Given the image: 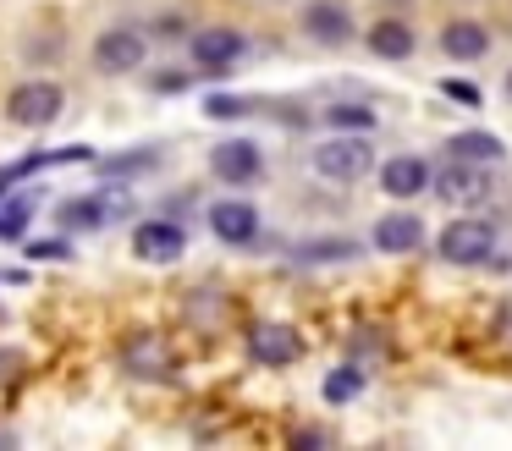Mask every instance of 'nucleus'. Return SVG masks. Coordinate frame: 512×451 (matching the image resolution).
Wrapping results in <instances>:
<instances>
[{
	"mask_svg": "<svg viewBox=\"0 0 512 451\" xmlns=\"http://www.w3.org/2000/svg\"><path fill=\"white\" fill-rule=\"evenodd\" d=\"M155 165H160V149H133V154H111V160H100V171L111 176V182L116 176L127 182V176H144V171H155Z\"/></svg>",
	"mask_w": 512,
	"mask_h": 451,
	"instance_id": "4be33fe9",
	"label": "nucleus"
},
{
	"mask_svg": "<svg viewBox=\"0 0 512 451\" xmlns=\"http://www.w3.org/2000/svg\"><path fill=\"white\" fill-rule=\"evenodd\" d=\"M435 253H441L446 264H490L496 259V226L479 215H452L441 231H435Z\"/></svg>",
	"mask_w": 512,
	"mask_h": 451,
	"instance_id": "39448f33",
	"label": "nucleus"
},
{
	"mask_svg": "<svg viewBox=\"0 0 512 451\" xmlns=\"http://www.w3.org/2000/svg\"><path fill=\"white\" fill-rule=\"evenodd\" d=\"M364 44H369V55L375 61H413V50H419V33H413V22L408 17H375L364 28Z\"/></svg>",
	"mask_w": 512,
	"mask_h": 451,
	"instance_id": "2eb2a0df",
	"label": "nucleus"
},
{
	"mask_svg": "<svg viewBox=\"0 0 512 451\" xmlns=\"http://www.w3.org/2000/svg\"><path fill=\"white\" fill-rule=\"evenodd\" d=\"M325 440H331L325 429H298V435H292V446H325Z\"/></svg>",
	"mask_w": 512,
	"mask_h": 451,
	"instance_id": "c756f323",
	"label": "nucleus"
},
{
	"mask_svg": "<svg viewBox=\"0 0 512 451\" xmlns=\"http://www.w3.org/2000/svg\"><path fill=\"white\" fill-rule=\"evenodd\" d=\"M144 83L149 94H182V88H193V72H149Z\"/></svg>",
	"mask_w": 512,
	"mask_h": 451,
	"instance_id": "a878e982",
	"label": "nucleus"
},
{
	"mask_svg": "<svg viewBox=\"0 0 512 451\" xmlns=\"http://www.w3.org/2000/svg\"><path fill=\"white\" fill-rule=\"evenodd\" d=\"M254 110H259L254 94H210L204 99V116L210 121H243V116H254Z\"/></svg>",
	"mask_w": 512,
	"mask_h": 451,
	"instance_id": "5701e85b",
	"label": "nucleus"
},
{
	"mask_svg": "<svg viewBox=\"0 0 512 451\" xmlns=\"http://www.w3.org/2000/svg\"><path fill=\"white\" fill-rule=\"evenodd\" d=\"M61 110H67V88L50 83V77H28V83H17L12 99H6V116H12L17 127H28V132L61 121Z\"/></svg>",
	"mask_w": 512,
	"mask_h": 451,
	"instance_id": "0eeeda50",
	"label": "nucleus"
},
{
	"mask_svg": "<svg viewBox=\"0 0 512 451\" xmlns=\"http://www.w3.org/2000/svg\"><path fill=\"white\" fill-rule=\"evenodd\" d=\"M171 347L160 336H149V330H138V336L122 341V369L133 374V380H171Z\"/></svg>",
	"mask_w": 512,
	"mask_h": 451,
	"instance_id": "dca6fc26",
	"label": "nucleus"
},
{
	"mask_svg": "<svg viewBox=\"0 0 512 451\" xmlns=\"http://www.w3.org/2000/svg\"><path fill=\"white\" fill-rule=\"evenodd\" d=\"M430 193H435V198H446V204H457V209H479L490 193H496V182H490V165L446 160L441 171H435Z\"/></svg>",
	"mask_w": 512,
	"mask_h": 451,
	"instance_id": "9d476101",
	"label": "nucleus"
},
{
	"mask_svg": "<svg viewBox=\"0 0 512 451\" xmlns=\"http://www.w3.org/2000/svg\"><path fill=\"white\" fill-rule=\"evenodd\" d=\"M501 94H507V99H512V66H507V83H501Z\"/></svg>",
	"mask_w": 512,
	"mask_h": 451,
	"instance_id": "7c9ffc66",
	"label": "nucleus"
},
{
	"mask_svg": "<svg viewBox=\"0 0 512 451\" xmlns=\"http://www.w3.org/2000/svg\"><path fill=\"white\" fill-rule=\"evenodd\" d=\"M149 44H155V33H149V28H138V22H111V28L94 33L89 66L100 77H133V72H144Z\"/></svg>",
	"mask_w": 512,
	"mask_h": 451,
	"instance_id": "f03ea898",
	"label": "nucleus"
},
{
	"mask_svg": "<svg viewBox=\"0 0 512 451\" xmlns=\"http://www.w3.org/2000/svg\"><path fill=\"white\" fill-rule=\"evenodd\" d=\"M309 165H314V176H320V182L347 187V182H364L380 160H375L369 132H331L325 143H314V149H309Z\"/></svg>",
	"mask_w": 512,
	"mask_h": 451,
	"instance_id": "f257e3e1",
	"label": "nucleus"
},
{
	"mask_svg": "<svg viewBox=\"0 0 512 451\" xmlns=\"http://www.w3.org/2000/svg\"><path fill=\"white\" fill-rule=\"evenodd\" d=\"M248 50H254L248 33L232 28V22H210V28L188 33V61H193V72H204V77H226L232 66L248 61Z\"/></svg>",
	"mask_w": 512,
	"mask_h": 451,
	"instance_id": "20e7f679",
	"label": "nucleus"
},
{
	"mask_svg": "<svg viewBox=\"0 0 512 451\" xmlns=\"http://www.w3.org/2000/svg\"><path fill=\"white\" fill-rule=\"evenodd\" d=\"M446 160H468V165H501L507 160V143L485 127H468V132H452L446 138Z\"/></svg>",
	"mask_w": 512,
	"mask_h": 451,
	"instance_id": "a211bd4d",
	"label": "nucleus"
},
{
	"mask_svg": "<svg viewBox=\"0 0 512 451\" xmlns=\"http://www.w3.org/2000/svg\"><path fill=\"white\" fill-rule=\"evenodd\" d=\"M303 358V336L287 319H254L248 325V363L259 369H292Z\"/></svg>",
	"mask_w": 512,
	"mask_h": 451,
	"instance_id": "1a4fd4ad",
	"label": "nucleus"
},
{
	"mask_svg": "<svg viewBox=\"0 0 512 451\" xmlns=\"http://www.w3.org/2000/svg\"><path fill=\"white\" fill-rule=\"evenodd\" d=\"M369 242H375L380 253H391V259H408V253H419L424 242H430V226H424L408 204H397L369 226Z\"/></svg>",
	"mask_w": 512,
	"mask_h": 451,
	"instance_id": "4468645a",
	"label": "nucleus"
},
{
	"mask_svg": "<svg viewBox=\"0 0 512 451\" xmlns=\"http://www.w3.org/2000/svg\"><path fill=\"white\" fill-rule=\"evenodd\" d=\"M39 193H6L0 198V242H23L28 226H34Z\"/></svg>",
	"mask_w": 512,
	"mask_h": 451,
	"instance_id": "aec40b11",
	"label": "nucleus"
},
{
	"mask_svg": "<svg viewBox=\"0 0 512 451\" xmlns=\"http://www.w3.org/2000/svg\"><path fill=\"white\" fill-rule=\"evenodd\" d=\"M210 176L226 187H254L259 176H265V149H259L254 138H243V132L210 143Z\"/></svg>",
	"mask_w": 512,
	"mask_h": 451,
	"instance_id": "6e6552de",
	"label": "nucleus"
},
{
	"mask_svg": "<svg viewBox=\"0 0 512 451\" xmlns=\"http://www.w3.org/2000/svg\"><path fill=\"white\" fill-rule=\"evenodd\" d=\"M133 215V193H127V182L122 187H94V193H78V198H61L56 204V226L67 231V237H78V231H105V226H116V220H127Z\"/></svg>",
	"mask_w": 512,
	"mask_h": 451,
	"instance_id": "7ed1b4c3",
	"label": "nucleus"
},
{
	"mask_svg": "<svg viewBox=\"0 0 512 451\" xmlns=\"http://www.w3.org/2000/svg\"><path fill=\"white\" fill-rule=\"evenodd\" d=\"M375 182H380V193H386L391 204H413V198L430 193L435 165L424 160V154H391V160L375 165Z\"/></svg>",
	"mask_w": 512,
	"mask_h": 451,
	"instance_id": "9b49d317",
	"label": "nucleus"
},
{
	"mask_svg": "<svg viewBox=\"0 0 512 451\" xmlns=\"http://www.w3.org/2000/svg\"><path fill=\"white\" fill-rule=\"evenodd\" d=\"M28 259H67V242H28Z\"/></svg>",
	"mask_w": 512,
	"mask_h": 451,
	"instance_id": "c85d7f7f",
	"label": "nucleus"
},
{
	"mask_svg": "<svg viewBox=\"0 0 512 451\" xmlns=\"http://www.w3.org/2000/svg\"><path fill=\"white\" fill-rule=\"evenodd\" d=\"M441 94L452 99V105H468V110H479V105H485V94H479V88L468 83V77H441Z\"/></svg>",
	"mask_w": 512,
	"mask_h": 451,
	"instance_id": "393cba45",
	"label": "nucleus"
},
{
	"mask_svg": "<svg viewBox=\"0 0 512 451\" xmlns=\"http://www.w3.org/2000/svg\"><path fill=\"white\" fill-rule=\"evenodd\" d=\"M188 253V226L171 215H149L133 226V259L144 264H177Z\"/></svg>",
	"mask_w": 512,
	"mask_h": 451,
	"instance_id": "ddd939ff",
	"label": "nucleus"
},
{
	"mask_svg": "<svg viewBox=\"0 0 512 451\" xmlns=\"http://www.w3.org/2000/svg\"><path fill=\"white\" fill-rule=\"evenodd\" d=\"M353 253H358V242H298V248H292V259L325 264V259H353Z\"/></svg>",
	"mask_w": 512,
	"mask_h": 451,
	"instance_id": "b1692460",
	"label": "nucleus"
},
{
	"mask_svg": "<svg viewBox=\"0 0 512 451\" xmlns=\"http://www.w3.org/2000/svg\"><path fill=\"white\" fill-rule=\"evenodd\" d=\"M149 33H155V39H188V22H182V11L171 6V11H160V17L149 22Z\"/></svg>",
	"mask_w": 512,
	"mask_h": 451,
	"instance_id": "bb28decb",
	"label": "nucleus"
},
{
	"mask_svg": "<svg viewBox=\"0 0 512 451\" xmlns=\"http://www.w3.org/2000/svg\"><path fill=\"white\" fill-rule=\"evenodd\" d=\"M358 391H364V363H336V369L325 374V402L331 407H347Z\"/></svg>",
	"mask_w": 512,
	"mask_h": 451,
	"instance_id": "412c9836",
	"label": "nucleus"
},
{
	"mask_svg": "<svg viewBox=\"0 0 512 451\" xmlns=\"http://www.w3.org/2000/svg\"><path fill=\"white\" fill-rule=\"evenodd\" d=\"M320 127L325 132H375V105L369 99H331L320 110Z\"/></svg>",
	"mask_w": 512,
	"mask_h": 451,
	"instance_id": "6ab92c4d",
	"label": "nucleus"
},
{
	"mask_svg": "<svg viewBox=\"0 0 512 451\" xmlns=\"http://www.w3.org/2000/svg\"><path fill=\"white\" fill-rule=\"evenodd\" d=\"M56 50H61L56 33H50V39H28V44H23V61H28V66H50V61H56Z\"/></svg>",
	"mask_w": 512,
	"mask_h": 451,
	"instance_id": "cd10ccee",
	"label": "nucleus"
},
{
	"mask_svg": "<svg viewBox=\"0 0 512 451\" xmlns=\"http://www.w3.org/2000/svg\"><path fill=\"white\" fill-rule=\"evenodd\" d=\"M441 55H452V61H463V66L485 61L490 55V28L474 22V17H452L441 28Z\"/></svg>",
	"mask_w": 512,
	"mask_h": 451,
	"instance_id": "f3484780",
	"label": "nucleus"
},
{
	"mask_svg": "<svg viewBox=\"0 0 512 451\" xmlns=\"http://www.w3.org/2000/svg\"><path fill=\"white\" fill-rule=\"evenodd\" d=\"M298 33L320 50H342L358 39V17L347 0H303L298 6Z\"/></svg>",
	"mask_w": 512,
	"mask_h": 451,
	"instance_id": "423d86ee",
	"label": "nucleus"
},
{
	"mask_svg": "<svg viewBox=\"0 0 512 451\" xmlns=\"http://www.w3.org/2000/svg\"><path fill=\"white\" fill-rule=\"evenodd\" d=\"M204 220H210V237L226 242V248H254L259 231H265V215H259L248 198H215V204L204 209Z\"/></svg>",
	"mask_w": 512,
	"mask_h": 451,
	"instance_id": "f8f14e48",
	"label": "nucleus"
}]
</instances>
